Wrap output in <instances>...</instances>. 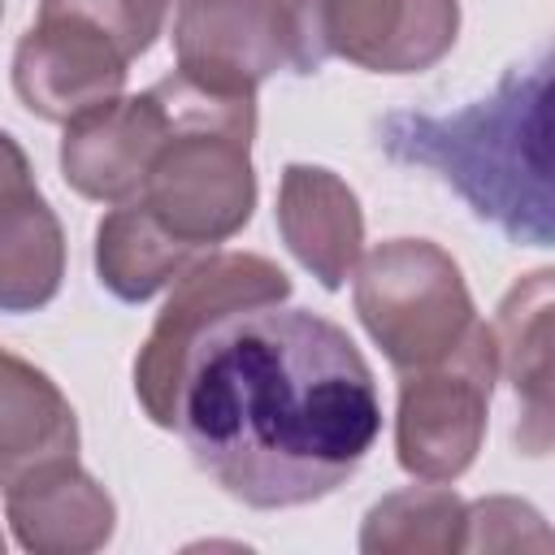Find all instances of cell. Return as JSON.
Segmentation results:
<instances>
[{
    "label": "cell",
    "instance_id": "cell-3",
    "mask_svg": "<svg viewBox=\"0 0 555 555\" xmlns=\"http://www.w3.org/2000/svg\"><path fill=\"white\" fill-rule=\"evenodd\" d=\"M173 104V130L160 143L139 204L186 247L212 251L234 238L256 208V95L212 91L182 69L160 78Z\"/></svg>",
    "mask_w": 555,
    "mask_h": 555
},
{
    "label": "cell",
    "instance_id": "cell-9",
    "mask_svg": "<svg viewBox=\"0 0 555 555\" xmlns=\"http://www.w3.org/2000/svg\"><path fill=\"white\" fill-rule=\"evenodd\" d=\"M178 69L212 91L256 95L278 69H295L286 0H178Z\"/></svg>",
    "mask_w": 555,
    "mask_h": 555
},
{
    "label": "cell",
    "instance_id": "cell-20",
    "mask_svg": "<svg viewBox=\"0 0 555 555\" xmlns=\"http://www.w3.org/2000/svg\"><path fill=\"white\" fill-rule=\"evenodd\" d=\"M30 186H35V173H30L26 152L17 147V139H13V134H4V130H0V208H4L13 195L30 191Z\"/></svg>",
    "mask_w": 555,
    "mask_h": 555
},
{
    "label": "cell",
    "instance_id": "cell-11",
    "mask_svg": "<svg viewBox=\"0 0 555 555\" xmlns=\"http://www.w3.org/2000/svg\"><path fill=\"white\" fill-rule=\"evenodd\" d=\"M278 234L295 260L325 286L338 291L364 256V212L356 191L325 165H286L278 182Z\"/></svg>",
    "mask_w": 555,
    "mask_h": 555
},
{
    "label": "cell",
    "instance_id": "cell-22",
    "mask_svg": "<svg viewBox=\"0 0 555 555\" xmlns=\"http://www.w3.org/2000/svg\"><path fill=\"white\" fill-rule=\"evenodd\" d=\"M0 13H4V0H0Z\"/></svg>",
    "mask_w": 555,
    "mask_h": 555
},
{
    "label": "cell",
    "instance_id": "cell-4",
    "mask_svg": "<svg viewBox=\"0 0 555 555\" xmlns=\"http://www.w3.org/2000/svg\"><path fill=\"white\" fill-rule=\"evenodd\" d=\"M351 278L356 317L399 373L442 360L477 321L460 264L429 238H386Z\"/></svg>",
    "mask_w": 555,
    "mask_h": 555
},
{
    "label": "cell",
    "instance_id": "cell-2",
    "mask_svg": "<svg viewBox=\"0 0 555 555\" xmlns=\"http://www.w3.org/2000/svg\"><path fill=\"white\" fill-rule=\"evenodd\" d=\"M551 69L516 65L486 100L455 113H386L377 143L395 165L434 169L481 221L507 238L551 243Z\"/></svg>",
    "mask_w": 555,
    "mask_h": 555
},
{
    "label": "cell",
    "instance_id": "cell-10",
    "mask_svg": "<svg viewBox=\"0 0 555 555\" xmlns=\"http://www.w3.org/2000/svg\"><path fill=\"white\" fill-rule=\"evenodd\" d=\"M169 130L173 104L165 82H152L139 95H117L65 126L61 173L78 195L95 204H126L139 195Z\"/></svg>",
    "mask_w": 555,
    "mask_h": 555
},
{
    "label": "cell",
    "instance_id": "cell-1",
    "mask_svg": "<svg viewBox=\"0 0 555 555\" xmlns=\"http://www.w3.org/2000/svg\"><path fill=\"white\" fill-rule=\"evenodd\" d=\"M191 460L247 507H304L338 490L382 434L360 347L308 308H247L208 325L178 386Z\"/></svg>",
    "mask_w": 555,
    "mask_h": 555
},
{
    "label": "cell",
    "instance_id": "cell-19",
    "mask_svg": "<svg viewBox=\"0 0 555 555\" xmlns=\"http://www.w3.org/2000/svg\"><path fill=\"white\" fill-rule=\"evenodd\" d=\"M39 9L74 13L91 26H100L104 35H113L121 43V52L130 61H139L156 43V35L165 30L169 0H39Z\"/></svg>",
    "mask_w": 555,
    "mask_h": 555
},
{
    "label": "cell",
    "instance_id": "cell-7",
    "mask_svg": "<svg viewBox=\"0 0 555 555\" xmlns=\"http://www.w3.org/2000/svg\"><path fill=\"white\" fill-rule=\"evenodd\" d=\"M295 74L330 56L373 74L434 69L460 35V0H286Z\"/></svg>",
    "mask_w": 555,
    "mask_h": 555
},
{
    "label": "cell",
    "instance_id": "cell-8",
    "mask_svg": "<svg viewBox=\"0 0 555 555\" xmlns=\"http://www.w3.org/2000/svg\"><path fill=\"white\" fill-rule=\"evenodd\" d=\"M130 56L113 35L74 17L39 9L35 26L13 52V91L43 121H78L121 95Z\"/></svg>",
    "mask_w": 555,
    "mask_h": 555
},
{
    "label": "cell",
    "instance_id": "cell-12",
    "mask_svg": "<svg viewBox=\"0 0 555 555\" xmlns=\"http://www.w3.org/2000/svg\"><path fill=\"white\" fill-rule=\"evenodd\" d=\"M4 516L13 538L35 555H91L117 529L108 490L78 460H56L9 486Z\"/></svg>",
    "mask_w": 555,
    "mask_h": 555
},
{
    "label": "cell",
    "instance_id": "cell-17",
    "mask_svg": "<svg viewBox=\"0 0 555 555\" xmlns=\"http://www.w3.org/2000/svg\"><path fill=\"white\" fill-rule=\"evenodd\" d=\"M464 546V499L447 481L386 494L369 507L360 551L369 555H451Z\"/></svg>",
    "mask_w": 555,
    "mask_h": 555
},
{
    "label": "cell",
    "instance_id": "cell-15",
    "mask_svg": "<svg viewBox=\"0 0 555 555\" xmlns=\"http://www.w3.org/2000/svg\"><path fill=\"white\" fill-rule=\"evenodd\" d=\"M204 256L208 251L178 243L139 199L113 204L95 225V278L126 304L152 299Z\"/></svg>",
    "mask_w": 555,
    "mask_h": 555
},
{
    "label": "cell",
    "instance_id": "cell-5",
    "mask_svg": "<svg viewBox=\"0 0 555 555\" xmlns=\"http://www.w3.org/2000/svg\"><path fill=\"white\" fill-rule=\"evenodd\" d=\"M499 377V351L486 321L460 338L442 360L403 373L395 412L399 468L421 481H455L473 468L486 442L490 395Z\"/></svg>",
    "mask_w": 555,
    "mask_h": 555
},
{
    "label": "cell",
    "instance_id": "cell-13",
    "mask_svg": "<svg viewBox=\"0 0 555 555\" xmlns=\"http://www.w3.org/2000/svg\"><path fill=\"white\" fill-rule=\"evenodd\" d=\"M551 269L525 273L499 304V317L490 325L499 373H507L516 399H520V425L516 442L525 455H546L551 447Z\"/></svg>",
    "mask_w": 555,
    "mask_h": 555
},
{
    "label": "cell",
    "instance_id": "cell-14",
    "mask_svg": "<svg viewBox=\"0 0 555 555\" xmlns=\"http://www.w3.org/2000/svg\"><path fill=\"white\" fill-rule=\"evenodd\" d=\"M56 460H78V416L69 399L43 369L0 351V490Z\"/></svg>",
    "mask_w": 555,
    "mask_h": 555
},
{
    "label": "cell",
    "instance_id": "cell-18",
    "mask_svg": "<svg viewBox=\"0 0 555 555\" xmlns=\"http://www.w3.org/2000/svg\"><path fill=\"white\" fill-rule=\"evenodd\" d=\"M525 546H533V551L551 546V529L538 507L507 499V494L464 503V546L460 551H525Z\"/></svg>",
    "mask_w": 555,
    "mask_h": 555
},
{
    "label": "cell",
    "instance_id": "cell-21",
    "mask_svg": "<svg viewBox=\"0 0 555 555\" xmlns=\"http://www.w3.org/2000/svg\"><path fill=\"white\" fill-rule=\"evenodd\" d=\"M0 551H4V533H0Z\"/></svg>",
    "mask_w": 555,
    "mask_h": 555
},
{
    "label": "cell",
    "instance_id": "cell-6",
    "mask_svg": "<svg viewBox=\"0 0 555 555\" xmlns=\"http://www.w3.org/2000/svg\"><path fill=\"white\" fill-rule=\"evenodd\" d=\"M286 295H291V278L256 251H208L182 278H173V295L156 312L134 356V395L147 421L173 429L182 364L208 325H217L230 312L282 304Z\"/></svg>",
    "mask_w": 555,
    "mask_h": 555
},
{
    "label": "cell",
    "instance_id": "cell-16",
    "mask_svg": "<svg viewBox=\"0 0 555 555\" xmlns=\"http://www.w3.org/2000/svg\"><path fill=\"white\" fill-rule=\"evenodd\" d=\"M65 278V230L39 186L0 208V312H35Z\"/></svg>",
    "mask_w": 555,
    "mask_h": 555
}]
</instances>
